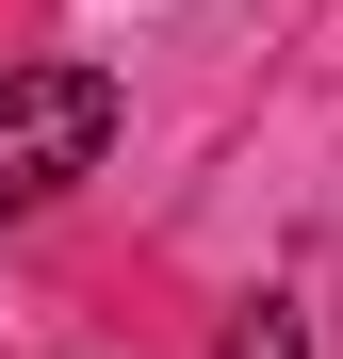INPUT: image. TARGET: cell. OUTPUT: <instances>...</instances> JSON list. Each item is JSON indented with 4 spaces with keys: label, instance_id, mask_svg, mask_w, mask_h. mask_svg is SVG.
<instances>
[{
    "label": "cell",
    "instance_id": "cell-1",
    "mask_svg": "<svg viewBox=\"0 0 343 359\" xmlns=\"http://www.w3.org/2000/svg\"><path fill=\"white\" fill-rule=\"evenodd\" d=\"M114 147V82L98 66H0V229L49 212L66 180H98Z\"/></svg>",
    "mask_w": 343,
    "mask_h": 359
},
{
    "label": "cell",
    "instance_id": "cell-2",
    "mask_svg": "<svg viewBox=\"0 0 343 359\" xmlns=\"http://www.w3.org/2000/svg\"><path fill=\"white\" fill-rule=\"evenodd\" d=\"M213 359H311V311H295V294H246V311H229V343Z\"/></svg>",
    "mask_w": 343,
    "mask_h": 359
}]
</instances>
